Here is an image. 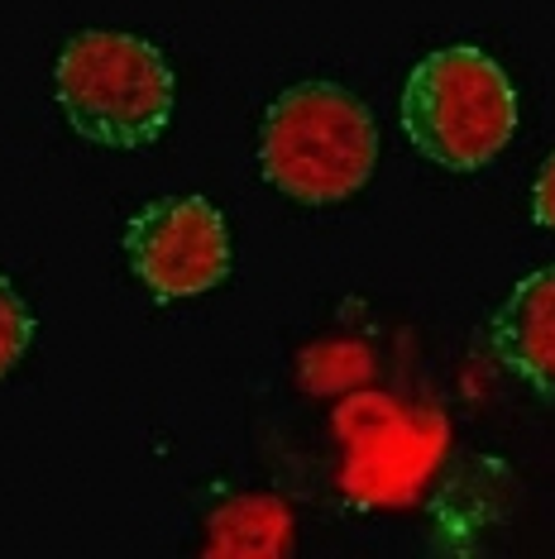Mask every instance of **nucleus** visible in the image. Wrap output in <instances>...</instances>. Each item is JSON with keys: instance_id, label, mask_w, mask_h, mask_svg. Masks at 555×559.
Instances as JSON below:
<instances>
[{"instance_id": "2", "label": "nucleus", "mask_w": 555, "mask_h": 559, "mask_svg": "<svg viewBox=\"0 0 555 559\" xmlns=\"http://www.w3.org/2000/svg\"><path fill=\"white\" fill-rule=\"evenodd\" d=\"M54 92L68 124L101 148H149L168 134L178 82L163 58L139 34L82 29L62 44L54 68Z\"/></svg>"}, {"instance_id": "8", "label": "nucleus", "mask_w": 555, "mask_h": 559, "mask_svg": "<svg viewBox=\"0 0 555 559\" xmlns=\"http://www.w3.org/2000/svg\"><path fill=\"white\" fill-rule=\"evenodd\" d=\"M532 215H536V225L555 230V154L541 163V173H536V187H532Z\"/></svg>"}, {"instance_id": "7", "label": "nucleus", "mask_w": 555, "mask_h": 559, "mask_svg": "<svg viewBox=\"0 0 555 559\" xmlns=\"http://www.w3.org/2000/svg\"><path fill=\"white\" fill-rule=\"evenodd\" d=\"M29 340H34V316H29V307H24V297L15 292V283L0 273V378L24 359Z\"/></svg>"}, {"instance_id": "6", "label": "nucleus", "mask_w": 555, "mask_h": 559, "mask_svg": "<svg viewBox=\"0 0 555 559\" xmlns=\"http://www.w3.org/2000/svg\"><path fill=\"white\" fill-rule=\"evenodd\" d=\"M293 516L273 498H231L211 516L206 555H287Z\"/></svg>"}, {"instance_id": "5", "label": "nucleus", "mask_w": 555, "mask_h": 559, "mask_svg": "<svg viewBox=\"0 0 555 559\" xmlns=\"http://www.w3.org/2000/svg\"><path fill=\"white\" fill-rule=\"evenodd\" d=\"M498 364L527 388L555 397V269L522 277L488 325Z\"/></svg>"}, {"instance_id": "4", "label": "nucleus", "mask_w": 555, "mask_h": 559, "mask_svg": "<svg viewBox=\"0 0 555 559\" xmlns=\"http://www.w3.org/2000/svg\"><path fill=\"white\" fill-rule=\"evenodd\" d=\"M125 259L158 301H187L231 277V230L211 201L163 197L130 215Z\"/></svg>"}, {"instance_id": "3", "label": "nucleus", "mask_w": 555, "mask_h": 559, "mask_svg": "<svg viewBox=\"0 0 555 559\" xmlns=\"http://www.w3.org/2000/svg\"><path fill=\"white\" fill-rule=\"evenodd\" d=\"M402 130L436 168L474 173L517 134V92L484 48H436L402 86Z\"/></svg>"}, {"instance_id": "1", "label": "nucleus", "mask_w": 555, "mask_h": 559, "mask_svg": "<svg viewBox=\"0 0 555 559\" xmlns=\"http://www.w3.org/2000/svg\"><path fill=\"white\" fill-rule=\"evenodd\" d=\"M378 124L340 82H297L263 110L259 173L302 206H335L374 177Z\"/></svg>"}]
</instances>
